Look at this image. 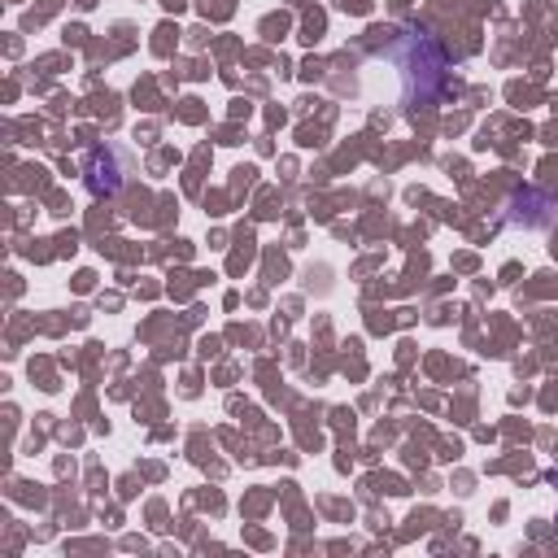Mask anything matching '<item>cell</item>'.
Instances as JSON below:
<instances>
[{"label": "cell", "mask_w": 558, "mask_h": 558, "mask_svg": "<svg viewBox=\"0 0 558 558\" xmlns=\"http://www.w3.org/2000/svg\"><path fill=\"white\" fill-rule=\"evenodd\" d=\"M87 183H92V192H113L118 187V161H113V153L96 148L87 157Z\"/></svg>", "instance_id": "cell-1"}]
</instances>
